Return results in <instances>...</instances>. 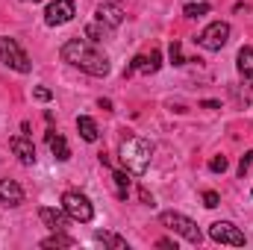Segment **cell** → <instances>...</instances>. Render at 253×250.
Segmentation results:
<instances>
[{
    "label": "cell",
    "mask_w": 253,
    "mask_h": 250,
    "mask_svg": "<svg viewBox=\"0 0 253 250\" xmlns=\"http://www.w3.org/2000/svg\"><path fill=\"white\" fill-rule=\"evenodd\" d=\"M77 129H80V135L85 138V141H97V124H94V118H88V115H80L77 118Z\"/></svg>",
    "instance_id": "obj_15"
},
{
    "label": "cell",
    "mask_w": 253,
    "mask_h": 250,
    "mask_svg": "<svg viewBox=\"0 0 253 250\" xmlns=\"http://www.w3.org/2000/svg\"><path fill=\"white\" fill-rule=\"evenodd\" d=\"M94 239H97V242H103L106 248H115V250H126V248H129V245H126V239L115 236V233H94Z\"/></svg>",
    "instance_id": "obj_17"
},
{
    "label": "cell",
    "mask_w": 253,
    "mask_h": 250,
    "mask_svg": "<svg viewBox=\"0 0 253 250\" xmlns=\"http://www.w3.org/2000/svg\"><path fill=\"white\" fill-rule=\"evenodd\" d=\"M236 68H239L242 77L253 80V47H242V50H239V56H236Z\"/></svg>",
    "instance_id": "obj_14"
},
{
    "label": "cell",
    "mask_w": 253,
    "mask_h": 250,
    "mask_svg": "<svg viewBox=\"0 0 253 250\" xmlns=\"http://www.w3.org/2000/svg\"><path fill=\"white\" fill-rule=\"evenodd\" d=\"M150 159H153V144H150L147 138L129 135V138L121 141V162H124L126 174L141 177V174L150 168Z\"/></svg>",
    "instance_id": "obj_2"
},
{
    "label": "cell",
    "mask_w": 253,
    "mask_h": 250,
    "mask_svg": "<svg viewBox=\"0 0 253 250\" xmlns=\"http://www.w3.org/2000/svg\"><path fill=\"white\" fill-rule=\"evenodd\" d=\"M62 209L68 212V218H74V221H80V224H88V221L94 218L91 200H88L85 194H80V191H65L62 194Z\"/></svg>",
    "instance_id": "obj_5"
},
{
    "label": "cell",
    "mask_w": 253,
    "mask_h": 250,
    "mask_svg": "<svg viewBox=\"0 0 253 250\" xmlns=\"http://www.w3.org/2000/svg\"><path fill=\"white\" fill-rule=\"evenodd\" d=\"M159 65H162V53H159V50H150V56H141V68H138V71H144V74H156Z\"/></svg>",
    "instance_id": "obj_18"
},
{
    "label": "cell",
    "mask_w": 253,
    "mask_h": 250,
    "mask_svg": "<svg viewBox=\"0 0 253 250\" xmlns=\"http://www.w3.org/2000/svg\"><path fill=\"white\" fill-rule=\"evenodd\" d=\"M74 15H77L74 0H56V3H50V6L44 9V24H47V27H62V24H68Z\"/></svg>",
    "instance_id": "obj_8"
},
{
    "label": "cell",
    "mask_w": 253,
    "mask_h": 250,
    "mask_svg": "<svg viewBox=\"0 0 253 250\" xmlns=\"http://www.w3.org/2000/svg\"><path fill=\"white\" fill-rule=\"evenodd\" d=\"M209 239L218 242V245H230V248H245V233L233 224V221H215L209 227Z\"/></svg>",
    "instance_id": "obj_7"
},
{
    "label": "cell",
    "mask_w": 253,
    "mask_h": 250,
    "mask_svg": "<svg viewBox=\"0 0 253 250\" xmlns=\"http://www.w3.org/2000/svg\"><path fill=\"white\" fill-rule=\"evenodd\" d=\"M0 59L9 65L12 71H18V74H30L33 71V62L24 53V47L15 39H9V36H0Z\"/></svg>",
    "instance_id": "obj_4"
},
{
    "label": "cell",
    "mask_w": 253,
    "mask_h": 250,
    "mask_svg": "<svg viewBox=\"0 0 253 250\" xmlns=\"http://www.w3.org/2000/svg\"><path fill=\"white\" fill-rule=\"evenodd\" d=\"M209 171H212V174H224V171H227V156H215V159L209 162Z\"/></svg>",
    "instance_id": "obj_24"
},
{
    "label": "cell",
    "mask_w": 253,
    "mask_h": 250,
    "mask_svg": "<svg viewBox=\"0 0 253 250\" xmlns=\"http://www.w3.org/2000/svg\"><path fill=\"white\" fill-rule=\"evenodd\" d=\"M47 144H50V153H53L59 162H68V159H71V147H68L65 135H59L56 129H47Z\"/></svg>",
    "instance_id": "obj_13"
},
{
    "label": "cell",
    "mask_w": 253,
    "mask_h": 250,
    "mask_svg": "<svg viewBox=\"0 0 253 250\" xmlns=\"http://www.w3.org/2000/svg\"><path fill=\"white\" fill-rule=\"evenodd\" d=\"M112 180H115V194H118V200H126V194H129V177H126L124 171H112Z\"/></svg>",
    "instance_id": "obj_19"
},
{
    "label": "cell",
    "mask_w": 253,
    "mask_h": 250,
    "mask_svg": "<svg viewBox=\"0 0 253 250\" xmlns=\"http://www.w3.org/2000/svg\"><path fill=\"white\" fill-rule=\"evenodd\" d=\"M218 106H221L218 100H203V109H218Z\"/></svg>",
    "instance_id": "obj_29"
},
{
    "label": "cell",
    "mask_w": 253,
    "mask_h": 250,
    "mask_svg": "<svg viewBox=\"0 0 253 250\" xmlns=\"http://www.w3.org/2000/svg\"><path fill=\"white\" fill-rule=\"evenodd\" d=\"M97 21L106 27V30H118L124 24V9L118 3H100L97 6Z\"/></svg>",
    "instance_id": "obj_9"
},
{
    "label": "cell",
    "mask_w": 253,
    "mask_h": 250,
    "mask_svg": "<svg viewBox=\"0 0 253 250\" xmlns=\"http://www.w3.org/2000/svg\"><path fill=\"white\" fill-rule=\"evenodd\" d=\"M9 147H12V153H15L24 165H33V162H36V144L30 141V135H15V138L9 141Z\"/></svg>",
    "instance_id": "obj_10"
},
{
    "label": "cell",
    "mask_w": 253,
    "mask_h": 250,
    "mask_svg": "<svg viewBox=\"0 0 253 250\" xmlns=\"http://www.w3.org/2000/svg\"><path fill=\"white\" fill-rule=\"evenodd\" d=\"M103 36H106V27H103L100 21H97V24H88V27H85V39H88V42H100Z\"/></svg>",
    "instance_id": "obj_21"
},
{
    "label": "cell",
    "mask_w": 253,
    "mask_h": 250,
    "mask_svg": "<svg viewBox=\"0 0 253 250\" xmlns=\"http://www.w3.org/2000/svg\"><path fill=\"white\" fill-rule=\"evenodd\" d=\"M0 203L9 206V209L21 206L24 203V188L18 186L15 180H0Z\"/></svg>",
    "instance_id": "obj_11"
},
{
    "label": "cell",
    "mask_w": 253,
    "mask_h": 250,
    "mask_svg": "<svg viewBox=\"0 0 253 250\" xmlns=\"http://www.w3.org/2000/svg\"><path fill=\"white\" fill-rule=\"evenodd\" d=\"M168 56H171V65H186V59H183V44L180 42H171V47H168Z\"/></svg>",
    "instance_id": "obj_22"
},
{
    "label": "cell",
    "mask_w": 253,
    "mask_h": 250,
    "mask_svg": "<svg viewBox=\"0 0 253 250\" xmlns=\"http://www.w3.org/2000/svg\"><path fill=\"white\" fill-rule=\"evenodd\" d=\"M251 165H253V150H248V153H245V156H242V162H239V174H242V177H245V174H248V171H251Z\"/></svg>",
    "instance_id": "obj_26"
},
{
    "label": "cell",
    "mask_w": 253,
    "mask_h": 250,
    "mask_svg": "<svg viewBox=\"0 0 253 250\" xmlns=\"http://www.w3.org/2000/svg\"><path fill=\"white\" fill-rule=\"evenodd\" d=\"M62 59L71 62L74 68L91 74V77H106L109 74V56L103 50L94 47V42H83V39H71L62 44Z\"/></svg>",
    "instance_id": "obj_1"
},
{
    "label": "cell",
    "mask_w": 253,
    "mask_h": 250,
    "mask_svg": "<svg viewBox=\"0 0 253 250\" xmlns=\"http://www.w3.org/2000/svg\"><path fill=\"white\" fill-rule=\"evenodd\" d=\"M159 224H162V227H168L171 233L183 236V239H186V242H191V245H200V242H203L200 227H197L191 218L180 215V212H162V215H159Z\"/></svg>",
    "instance_id": "obj_3"
},
{
    "label": "cell",
    "mask_w": 253,
    "mask_h": 250,
    "mask_svg": "<svg viewBox=\"0 0 253 250\" xmlns=\"http://www.w3.org/2000/svg\"><path fill=\"white\" fill-rule=\"evenodd\" d=\"M39 218H42V221H44V224H47V227H50L53 233H56V230H65V227H68V212H65V209L42 206V209H39Z\"/></svg>",
    "instance_id": "obj_12"
},
{
    "label": "cell",
    "mask_w": 253,
    "mask_h": 250,
    "mask_svg": "<svg viewBox=\"0 0 253 250\" xmlns=\"http://www.w3.org/2000/svg\"><path fill=\"white\" fill-rule=\"evenodd\" d=\"M209 12H212L209 3H186V9H183L186 18H200V15H209Z\"/></svg>",
    "instance_id": "obj_20"
},
{
    "label": "cell",
    "mask_w": 253,
    "mask_h": 250,
    "mask_svg": "<svg viewBox=\"0 0 253 250\" xmlns=\"http://www.w3.org/2000/svg\"><path fill=\"white\" fill-rule=\"evenodd\" d=\"M156 245H159V248H168V250H171V248L177 250V242H171V239H159Z\"/></svg>",
    "instance_id": "obj_28"
},
{
    "label": "cell",
    "mask_w": 253,
    "mask_h": 250,
    "mask_svg": "<svg viewBox=\"0 0 253 250\" xmlns=\"http://www.w3.org/2000/svg\"><path fill=\"white\" fill-rule=\"evenodd\" d=\"M33 97H36V100H42V103H47V100H53V91H50V88H44V85H36V88H33Z\"/></svg>",
    "instance_id": "obj_23"
},
{
    "label": "cell",
    "mask_w": 253,
    "mask_h": 250,
    "mask_svg": "<svg viewBox=\"0 0 253 250\" xmlns=\"http://www.w3.org/2000/svg\"><path fill=\"white\" fill-rule=\"evenodd\" d=\"M138 194H141V200H144L147 206H153V197H150V191H147V188H138Z\"/></svg>",
    "instance_id": "obj_27"
},
{
    "label": "cell",
    "mask_w": 253,
    "mask_h": 250,
    "mask_svg": "<svg viewBox=\"0 0 253 250\" xmlns=\"http://www.w3.org/2000/svg\"><path fill=\"white\" fill-rule=\"evenodd\" d=\"M194 42H197L203 50H221V47L230 42V24H227V21H212Z\"/></svg>",
    "instance_id": "obj_6"
},
{
    "label": "cell",
    "mask_w": 253,
    "mask_h": 250,
    "mask_svg": "<svg viewBox=\"0 0 253 250\" xmlns=\"http://www.w3.org/2000/svg\"><path fill=\"white\" fill-rule=\"evenodd\" d=\"M74 245H77V242H74L71 236H65V230H56L50 239L42 242V248H74Z\"/></svg>",
    "instance_id": "obj_16"
},
{
    "label": "cell",
    "mask_w": 253,
    "mask_h": 250,
    "mask_svg": "<svg viewBox=\"0 0 253 250\" xmlns=\"http://www.w3.org/2000/svg\"><path fill=\"white\" fill-rule=\"evenodd\" d=\"M251 194H253V191H251Z\"/></svg>",
    "instance_id": "obj_31"
},
{
    "label": "cell",
    "mask_w": 253,
    "mask_h": 250,
    "mask_svg": "<svg viewBox=\"0 0 253 250\" xmlns=\"http://www.w3.org/2000/svg\"><path fill=\"white\" fill-rule=\"evenodd\" d=\"M27 3H42V0H27Z\"/></svg>",
    "instance_id": "obj_30"
},
{
    "label": "cell",
    "mask_w": 253,
    "mask_h": 250,
    "mask_svg": "<svg viewBox=\"0 0 253 250\" xmlns=\"http://www.w3.org/2000/svg\"><path fill=\"white\" fill-rule=\"evenodd\" d=\"M218 203H221L218 191H203V206H206V209H215Z\"/></svg>",
    "instance_id": "obj_25"
}]
</instances>
